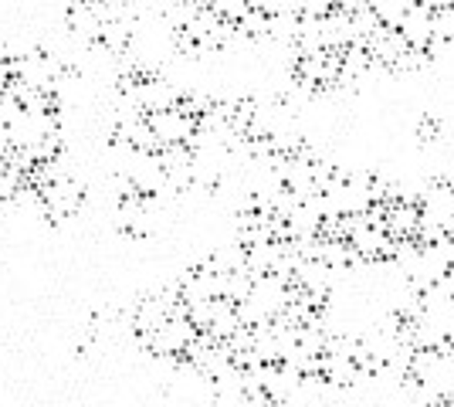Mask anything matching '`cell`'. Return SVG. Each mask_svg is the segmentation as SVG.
Instances as JSON below:
<instances>
[{
	"label": "cell",
	"instance_id": "6da1fadb",
	"mask_svg": "<svg viewBox=\"0 0 454 407\" xmlns=\"http://www.w3.org/2000/svg\"><path fill=\"white\" fill-rule=\"evenodd\" d=\"M370 7H373V14L380 18V24H387V27L397 31L400 24H403V18H407L411 0H370Z\"/></svg>",
	"mask_w": 454,
	"mask_h": 407
},
{
	"label": "cell",
	"instance_id": "7a4b0ae2",
	"mask_svg": "<svg viewBox=\"0 0 454 407\" xmlns=\"http://www.w3.org/2000/svg\"><path fill=\"white\" fill-rule=\"evenodd\" d=\"M434 38L448 41V44L454 41V4L434 11Z\"/></svg>",
	"mask_w": 454,
	"mask_h": 407
},
{
	"label": "cell",
	"instance_id": "3957f363",
	"mask_svg": "<svg viewBox=\"0 0 454 407\" xmlns=\"http://www.w3.org/2000/svg\"><path fill=\"white\" fill-rule=\"evenodd\" d=\"M417 139H420V143H434L437 139V122L434 119H420V122H417Z\"/></svg>",
	"mask_w": 454,
	"mask_h": 407
}]
</instances>
